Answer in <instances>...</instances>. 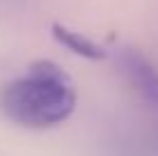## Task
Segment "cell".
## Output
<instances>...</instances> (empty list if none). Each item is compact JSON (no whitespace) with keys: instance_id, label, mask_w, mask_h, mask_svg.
Masks as SVG:
<instances>
[{"instance_id":"obj_3","label":"cell","mask_w":158,"mask_h":156,"mask_svg":"<svg viewBox=\"0 0 158 156\" xmlns=\"http://www.w3.org/2000/svg\"><path fill=\"white\" fill-rule=\"evenodd\" d=\"M53 37L57 39V44H62L64 48H69L71 53L85 57V60H103V57H106V51H103L96 41H92L89 37L80 35V32H76V30L64 28V25H60V23L53 25Z\"/></svg>"},{"instance_id":"obj_1","label":"cell","mask_w":158,"mask_h":156,"mask_svg":"<svg viewBox=\"0 0 158 156\" xmlns=\"http://www.w3.org/2000/svg\"><path fill=\"white\" fill-rule=\"evenodd\" d=\"M0 108L14 124L48 129L64 122L76 110V92L57 64L37 62L28 76L2 90Z\"/></svg>"},{"instance_id":"obj_2","label":"cell","mask_w":158,"mask_h":156,"mask_svg":"<svg viewBox=\"0 0 158 156\" xmlns=\"http://www.w3.org/2000/svg\"><path fill=\"white\" fill-rule=\"evenodd\" d=\"M122 69L126 71L128 80L147 99L158 101V74L142 55H138V53H133V51L122 53Z\"/></svg>"}]
</instances>
